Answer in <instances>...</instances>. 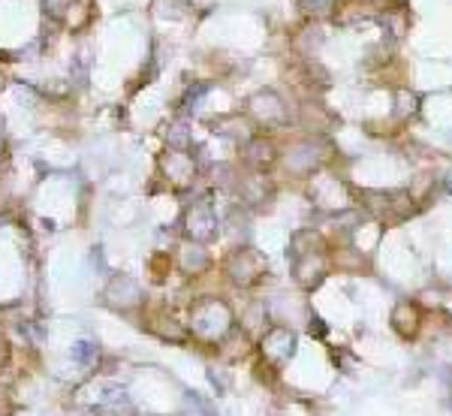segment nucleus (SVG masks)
Here are the masks:
<instances>
[{
  "mask_svg": "<svg viewBox=\"0 0 452 416\" xmlns=\"http://www.w3.org/2000/svg\"><path fill=\"white\" fill-rule=\"evenodd\" d=\"M15 410H18V401H15L12 386L0 383V416H12Z\"/></svg>",
  "mask_w": 452,
  "mask_h": 416,
  "instance_id": "2eb2a0df",
  "label": "nucleus"
},
{
  "mask_svg": "<svg viewBox=\"0 0 452 416\" xmlns=\"http://www.w3.org/2000/svg\"><path fill=\"white\" fill-rule=\"evenodd\" d=\"M220 272H223V278L232 284V287L250 289L265 278L268 262H265V256L259 254V251H254V248H232V251L223 256V262H220Z\"/></svg>",
  "mask_w": 452,
  "mask_h": 416,
  "instance_id": "20e7f679",
  "label": "nucleus"
},
{
  "mask_svg": "<svg viewBox=\"0 0 452 416\" xmlns=\"http://www.w3.org/2000/svg\"><path fill=\"white\" fill-rule=\"evenodd\" d=\"M295 350V335L284 326H271L265 335H262V359L268 365H281L287 362Z\"/></svg>",
  "mask_w": 452,
  "mask_h": 416,
  "instance_id": "9b49d317",
  "label": "nucleus"
},
{
  "mask_svg": "<svg viewBox=\"0 0 452 416\" xmlns=\"http://www.w3.org/2000/svg\"><path fill=\"white\" fill-rule=\"evenodd\" d=\"M97 21V0H66L61 9V28L66 36H82Z\"/></svg>",
  "mask_w": 452,
  "mask_h": 416,
  "instance_id": "1a4fd4ad",
  "label": "nucleus"
},
{
  "mask_svg": "<svg viewBox=\"0 0 452 416\" xmlns=\"http://www.w3.org/2000/svg\"><path fill=\"white\" fill-rule=\"evenodd\" d=\"M175 275V262H172V251L169 248H160L148 256V281L154 287H163L169 284V278Z\"/></svg>",
  "mask_w": 452,
  "mask_h": 416,
  "instance_id": "ddd939ff",
  "label": "nucleus"
},
{
  "mask_svg": "<svg viewBox=\"0 0 452 416\" xmlns=\"http://www.w3.org/2000/svg\"><path fill=\"white\" fill-rule=\"evenodd\" d=\"M12 359H15V344H12V338L0 329V374L12 365Z\"/></svg>",
  "mask_w": 452,
  "mask_h": 416,
  "instance_id": "4468645a",
  "label": "nucleus"
},
{
  "mask_svg": "<svg viewBox=\"0 0 452 416\" xmlns=\"http://www.w3.org/2000/svg\"><path fill=\"white\" fill-rule=\"evenodd\" d=\"M235 326V317L220 296H196L187 305V332L190 344H217Z\"/></svg>",
  "mask_w": 452,
  "mask_h": 416,
  "instance_id": "f257e3e1",
  "label": "nucleus"
},
{
  "mask_svg": "<svg viewBox=\"0 0 452 416\" xmlns=\"http://www.w3.org/2000/svg\"><path fill=\"white\" fill-rule=\"evenodd\" d=\"M247 115L259 127H278L287 121V103L274 91H259L247 100Z\"/></svg>",
  "mask_w": 452,
  "mask_h": 416,
  "instance_id": "6e6552de",
  "label": "nucleus"
},
{
  "mask_svg": "<svg viewBox=\"0 0 452 416\" xmlns=\"http://www.w3.org/2000/svg\"><path fill=\"white\" fill-rule=\"evenodd\" d=\"M217 232H220V221L214 214L211 199H193L181 214V238L208 244L217 238Z\"/></svg>",
  "mask_w": 452,
  "mask_h": 416,
  "instance_id": "423d86ee",
  "label": "nucleus"
},
{
  "mask_svg": "<svg viewBox=\"0 0 452 416\" xmlns=\"http://www.w3.org/2000/svg\"><path fill=\"white\" fill-rule=\"evenodd\" d=\"M3 130H6V121H3V115H0V136H3Z\"/></svg>",
  "mask_w": 452,
  "mask_h": 416,
  "instance_id": "dca6fc26",
  "label": "nucleus"
},
{
  "mask_svg": "<svg viewBox=\"0 0 452 416\" xmlns=\"http://www.w3.org/2000/svg\"><path fill=\"white\" fill-rule=\"evenodd\" d=\"M281 157V151H278V145L268 139V136H250V139H244V145H241V163L250 169V172H265V169H271L274 163Z\"/></svg>",
  "mask_w": 452,
  "mask_h": 416,
  "instance_id": "9d476101",
  "label": "nucleus"
},
{
  "mask_svg": "<svg viewBox=\"0 0 452 416\" xmlns=\"http://www.w3.org/2000/svg\"><path fill=\"white\" fill-rule=\"evenodd\" d=\"M169 251H172L175 272H178L181 278H187V281L202 278V275L211 268V251H208V244H202V241L181 238V241H178L175 248H169Z\"/></svg>",
  "mask_w": 452,
  "mask_h": 416,
  "instance_id": "0eeeda50",
  "label": "nucleus"
},
{
  "mask_svg": "<svg viewBox=\"0 0 452 416\" xmlns=\"http://www.w3.org/2000/svg\"><path fill=\"white\" fill-rule=\"evenodd\" d=\"M99 302H103L109 311H115V314L136 317V314L145 308L148 296H145V289L139 287L136 278L118 272V275H112V278L106 281V287H103V292H99Z\"/></svg>",
  "mask_w": 452,
  "mask_h": 416,
  "instance_id": "39448f33",
  "label": "nucleus"
},
{
  "mask_svg": "<svg viewBox=\"0 0 452 416\" xmlns=\"http://www.w3.org/2000/svg\"><path fill=\"white\" fill-rule=\"evenodd\" d=\"M136 320H139V329L145 332V335H151L154 341H160V344H175V347H184V344H190V332H187V320H181L172 308H169V302H145V308L136 314Z\"/></svg>",
  "mask_w": 452,
  "mask_h": 416,
  "instance_id": "7ed1b4c3",
  "label": "nucleus"
},
{
  "mask_svg": "<svg viewBox=\"0 0 452 416\" xmlns=\"http://www.w3.org/2000/svg\"><path fill=\"white\" fill-rule=\"evenodd\" d=\"M199 181V160L193 148H163L157 154L154 187L163 193H187Z\"/></svg>",
  "mask_w": 452,
  "mask_h": 416,
  "instance_id": "f03ea898",
  "label": "nucleus"
},
{
  "mask_svg": "<svg viewBox=\"0 0 452 416\" xmlns=\"http://www.w3.org/2000/svg\"><path fill=\"white\" fill-rule=\"evenodd\" d=\"M214 353H217L223 362H238V359H244V356L250 353V338H247V332H244L241 326H232L223 338L214 344Z\"/></svg>",
  "mask_w": 452,
  "mask_h": 416,
  "instance_id": "f8f14e48",
  "label": "nucleus"
}]
</instances>
